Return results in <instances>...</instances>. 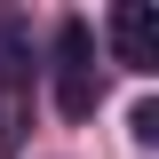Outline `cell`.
I'll return each mask as SVG.
<instances>
[{"mask_svg": "<svg viewBox=\"0 0 159 159\" xmlns=\"http://www.w3.org/2000/svg\"><path fill=\"white\" fill-rule=\"evenodd\" d=\"M96 32H88V24L80 16H64L56 24V111L64 119H88L96 111Z\"/></svg>", "mask_w": 159, "mask_h": 159, "instance_id": "cell-1", "label": "cell"}, {"mask_svg": "<svg viewBox=\"0 0 159 159\" xmlns=\"http://www.w3.org/2000/svg\"><path fill=\"white\" fill-rule=\"evenodd\" d=\"M16 143H24V48L0 24V151H16Z\"/></svg>", "mask_w": 159, "mask_h": 159, "instance_id": "cell-3", "label": "cell"}, {"mask_svg": "<svg viewBox=\"0 0 159 159\" xmlns=\"http://www.w3.org/2000/svg\"><path fill=\"white\" fill-rule=\"evenodd\" d=\"M111 56L127 72H143V80L159 72V8L151 0H119L111 8Z\"/></svg>", "mask_w": 159, "mask_h": 159, "instance_id": "cell-2", "label": "cell"}]
</instances>
